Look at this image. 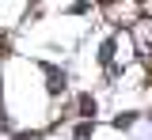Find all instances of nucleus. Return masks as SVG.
I'll list each match as a JSON object with an SVG mask.
<instances>
[{
    "mask_svg": "<svg viewBox=\"0 0 152 140\" xmlns=\"http://www.w3.org/2000/svg\"><path fill=\"white\" fill-rule=\"evenodd\" d=\"M46 76H50V83H46V87H50V95L65 91V72H57V68H50V64H46Z\"/></svg>",
    "mask_w": 152,
    "mask_h": 140,
    "instance_id": "obj_1",
    "label": "nucleus"
},
{
    "mask_svg": "<svg viewBox=\"0 0 152 140\" xmlns=\"http://www.w3.org/2000/svg\"><path fill=\"white\" fill-rule=\"evenodd\" d=\"M80 114H84V118L95 114V99H91V95H80Z\"/></svg>",
    "mask_w": 152,
    "mask_h": 140,
    "instance_id": "obj_2",
    "label": "nucleus"
},
{
    "mask_svg": "<svg viewBox=\"0 0 152 140\" xmlns=\"http://www.w3.org/2000/svg\"><path fill=\"white\" fill-rule=\"evenodd\" d=\"M91 129H95L91 121H84V125H80V129H76V140H88V136H91Z\"/></svg>",
    "mask_w": 152,
    "mask_h": 140,
    "instance_id": "obj_3",
    "label": "nucleus"
},
{
    "mask_svg": "<svg viewBox=\"0 0 152 140\" xmlns=\"http://www.w3.org/2000/svg\"><path fill=\"white\" fill-rule=\"evenodd\" d=\"M114 125H118V129H129V125H133V114H122V118H114Z\"/></svg>",
    "mask_w": 152,
    "mask_h": 140,
    "instance_id": "obj_4",
    "label": "nucleus"
},
{
    "mask_svg": "<svg viewBox=\"0 0 152 140\" xmlns=\"http://www.w3.org/2000/svg\"><path fill=\"white\" fill-rule=\"evenodd\" d=\"M99 57H103V61H110V57H114V42H103V53H99Z\"/></svg>",
    "mask_w": 152,
    "mask_h": 140,
    "instance_id": "obj_5",
    "label": "nucleus"
},
{
    "mask_svg": "<svg viewBox=\"0 0 152 140\" xmlns=\"http://www.w3.org/2000/svg\"><path fill=\"white\" fill-rule=\"evenodd\" d=\"M12 140H38V133H15Z\"/></svg>",
    "mask_w": 152,
    "mask_h": 140,
    "instance_id": "obj_6",
    "label": "nucleus"
},
{
    "mask_svg": "<svg viewBox=\"0 0 152 140\" xmlns=\"http://www.w3.org/2000/svg\"><path fill=\"white\" fill-rule=\"evenodd\" d=\"M0 129H8V118H4V110H0Z\"/></svg>",
    "mask_w": 152,
    "mask_h": 140,
    "instance_id": "obj_7",
    "label": "nucleus"
}]
</instances>
